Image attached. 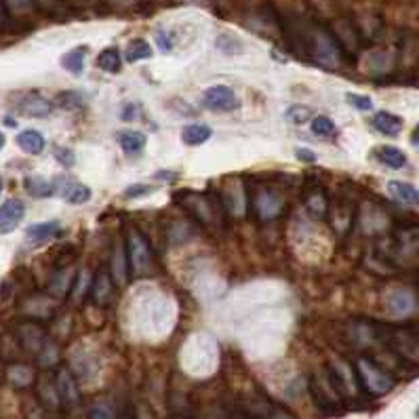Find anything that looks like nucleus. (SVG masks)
<instances>
[{
    "label": "nucleus",
    "instance_id": "obj_1",
    "mask_svg": "<svg viewBox=\"0 0 419 419\" xmlns=\"http://www.w3.org/2000/svg\"><path fill=\"white\" fill-rule=\"evenodd\" d=\"M354 371H356L360 388L369 396H384V394H388L394 388V377L369 356H360L356 360V369Z\"/></svg>",
    "mask_w": 419,
    "mask_h": 419
},
{
    "label": "nucleus",
    "instance_id": "obj_2",
    "mask_svg": "<svg viewBox=\"0 0 419 419\" xmlns=\"http://www.w3.org/2000/svg\"><path fill=\"white\" fill-rule=\"evenodd\" d=\"M127 257H129V272L133 277H140L143 272L150 270L152 266V249L145 241V236L138 232V230H131L129 232V238H127Z\"/></svg>",
    "mask_w": 419,
    "mask_h": 419
},
{
    "label": "nucleus",
    "instance_id": "obj_3",
    "mask_svg": "<svg viewBox=\"0 0 419 419\" xmlns=\"http://www.w3.org/2000/svg\"><path fill=\"white\" fill-rule=\"evenodd\" d=\"M177 198V202L186 209V211H190L196 219H200V221H205V224H215V219H217V215L219 213H215L217 209L213 207V202H211V198H207V196H202V194H190V192H177L175 194Z\"/></svg>",
    "mask_w": 419,
    "mask_h": 419
},
{
    "label": "nucleus",
    "instance_id": "obj_4",
    "mask_svg": "<svg viewBox=\"0 0 419 419\" xmlns=\"http://www.w3.org/2000/svg\"><path fill=\"white\" fill-rule=\"evenodd\" d=\"M55 388L59 394V403L63 409L72 411L80 405V390H78V382L74 377V373L68 367L57 369L55 373Z\"/></svg>",
    "mask_w": 419,
    "mask_h": 419
},
{
    "label": "nucleus",
    "instance_id": "obj_5",
    "mask_svg": "<svg viewBox=\"0 0 419 419\" xmlns=\"http://www.w3.org/2000/svg\"><path fill=\"white\" fill-rule=\"evenodd\" d=\"M53 194H57L70 205H85L91 200V190L68 175H59L53 179Z\"/></svg>",
    "mask_w": 419,
    "mask_h": 419
},
{
    "label": "nucleus",
    "instance_id": "obj_6",
    "mask_svg": "<svg viewBox=\"0 0 419 419\" xmlns=\"http://www.w3.org/2000/svg\"><path fill=\"white\" fill-rule=\"evenodd\" d=\"M251 202H253V209L257 213V217L262 221H270L274 219L282 209V196L279 192H274L272 188L264 186V188H257L253 194H251Z\"/></svg>",
    "mask_w": 419,
    "mask_h": 419
},
{
    "label": "nucleus",
    "instance_id": "obj_7",
    "mask_svg": "<svg viewBox=\"0 0 419 419\" xmlns=\"http://www.w3.org/2000/svg\"><path fill=\"white\" fill-rule=\"evenodd\" d=\"M312 53L316 57V61H320L322 66H339L341 61V49L339 42L324 30H318L314 34V44H312Z\"/></svg>",
    "mask_w": 419,
    "mask_h": 419
},
{
    "label": "nucleus",
    "instance_id": "obj_8",
    "mask_svg": "<svg viewBox=\"0 0 419 419\" xmlns=\"http://www.w3.org/2000/svg\"><path fill=\"white\" fill-rule=\"evenodd\" d=\"M310 392H312V399L314 403L320 407V409H333L341 403V394L337 392V388L333 386L329 373L327 375H314L312 382H310Z\"/></svg>",
    "mask_w": 419,
    "mask_h": 419
},
{
    "label": "nucleus",
    "instance_id": "obj_9",
    "mask_svg": "<svg viewBox=\"0 0 419 419\" xmlns=\"http://www.w3.org/2000/svg\"><path fill=\"white\" fill-rule=\"evenodd\" d=\"M202 104H205V108H209L213 112H230V110H236L241 106V99L236 97V93L230 87L215 85V87H209L205 91Z\"/></svg>",
    "mask_w": 419,
    "mask_h": 419
},
{
    "label": "nucleus",
    "instance_id": "obj_10",
    "mask_svg": "<svg viewBox=\"0 0 419 419\" xmlns=\"http://www.w3.org/2000/svg\"><path fill=\"white\" fill-rule=\"evenodd\" d=\"M17 335H19V344H21L28 352H32L34 356H38V354L42 352V348L49 344L44 329H42L40 324H36V322H23V324L19 327Z\"/></svg>",
    "mask_w": 419,
    "mask_h": 419
},
{
    "label": "nucleus",
    "instance_id": "obj_11",
    "mask_svg": "<svg viewBox=\"0 0 419 419\" xmlns=\"http://www.w3.org/2000/svg\"><path fill=\"white\" fill-rule=\"evenodd\" d=\"M25 205L19 198H8L0 205V234H11L23 219Z\"/></svg>",
    "mask_w": 419,
    "mask_h": 419
},
{
    "label": "nucleus",
    "instance_id": "obj_12",
    "mask_svg": "<svg viewBox=\"0 0 419 419\" xmlns=\"http://www.w3.org/2000/svg\"><path fill=\"white\" fill-rule=\"evenodd\" d=\"M245 413L251 419H297L289 409H284L282 405H277L272 401H268L266 396L257 399L253 405H249L245 409Z\"/></svg>",
    "mask_w": 419,
    "mask_h": 419
},
{
    "label": "nucleus",
    "instance_id": "obj_13",
    "mask_svg": "<svg viewBox=\"0 0 419 419\" xmlns=\"http://www.w3.org/2000/svg\"><path fill=\"white\" fill-rule=\"evenodd\" d=\"M112 280H114L112 272H108V270H99L95 274V279L91 280V297L102 308L110 305L114 299V282Z\"/></svg>",
    "mask_w": 419,
    "mask_h": 419
},
{
    "label": "nucleus",
    "instance_id": "obj_14",
    "mask_svg": "<svg viewBox=\"0 0 419 419\" xmlns=\"http://www.w3.org/2000/svg\"><path fill=\"white\" fill-rule=\"evenodd\" d=\"M17 108L23 116H30V119H47L53 112V104L49 99H44L42 95H36V93L25 95L19 102Z\"/></svg>",
    "mask_w": 419,
    "mask_h": 419
},
{
    "label": "nucleus",
    "instance_id": "obj_15",
    "mask_svg": "<svg viewBox=\"0 0 419 419\" xmlns=\"http://www.w3.org/2000/svg\"><path fill=\"white\" fill-rule=\"evenodd\" d=\"M303 205L305 209L310 211V215L314 217H324L329 213V198H327V192L320 188V186H312L310 190L303 192Z\"/></svg>",
    "mask_w": 419,
    "mask_h": 419
},
{
    "label": "nucleus",
    "instance_id": "obj_16",
    "mask_svg": "<svg viewBox=\"0 0 419 419\" xmlns=\"http://www.w3.org/2000/svg\"><path fill=\"white\" fill-rule=\"evenodd\" d=\"M329 217H331V226L337 234H346L350 232V226H352V207L348 202H335L333 207L329 205Z\"/></svg>",
    "mask_w": 419,
    "mask_h": 419
},
{
    "label": "nucleus",
    "instance_id": "obj_17",
    "mask_svg": "<svg viewBox=\"0 0 419 419\" xmlns=\"http://www.w3.org/2000/svg\"><path fill=\"white\" fill-rule=\"evenodd\" d=\"M59 221H40V224H32L28 226L25 230V238L32 243V245H42L47 243L49 238H53L57 232H59Z\"/></svg>",
    "mask_w": 419,
    "mask_h": 419
},
{
    "label": "nucleus",
    "instance_id": "obj_18",
    "mask_svg": "<svg viewBox=\"0 0 419 419\" xmlns=\"http://www.w3.org/2000/svg\"><path fill=\"white\" fill-rule=\"evenodd\" d=\"M373 127L379 133L388 135V138H396L403 131V119L396 116V114H392V112H377L373 116Z\"/></svg>",
    "mask_w": 419,
    "mask_h": 419
},
{
    "label": "nucleus",
    "instance_id": "obj_19",
    "mask_svg": "<svg viewBox=\"0 0 419 419\" xmlns=\"http://www.w3.org/2000/svg\"><path fill=\"white\" fill-rule=\"evenodd\" d=\"M15 143H17L25 154H32V156L40 154V152L44 150V145H47L44 135H42L40 131H36V129H25V131L17 133Z\"/></svg>",
    "mask_w": 419,
    "mask_h": 419
},
{
    "label": "nucleus",
    "instance_id": "obj_20",
    "mask_svg": "<svg viewBox=\"0 0 419 419\" xmlns=\"http://www.w3.org/2000/svg\"><path fill=\"white\" fill-rule=\"evenodd\" d=\"M388 194L403 202V205H411V207H419V190H415L411 183L405 181H390L388 183Z\"/></svg>",
    "mask_w": 419,
    "mask_h": 419
},
{
    "label": "nucleus",
    "instance_id": "obj_21",
    "mask_svg": "<svg viewBox=\"0 0 419 419\" xmlns=\"http://www.w3.org/2000/svg\"><path fill=\"white\" fill-rule=\"evenodd\" d=\"M87 53H89V47H76L72 51H68L66 55H61V68L68 70L70 74H83L85 70V59H87Z\"/></svg>",
    "mask_w": 419,
    "mask_h": 419
},
{
    "label": "nucleus",
    "instance_id": "obj_22",
    "mask_svg": "<svg viewBox=\"0 0 419 419\" xmlns=\"http://www.w3.org/2000/svg\"><path fill=\"white\" fill-rule=\"evenodd\" d=\"M213 135V129L209 125H202V123H192V125H186L183 131H181V141L186 145H200L205 141L211 140Z\"/></svg>",
    "mask_w": 419,
    "mask_h": 419
},
{
    "label": "nucleus",
    "instance_id": "obj_23",
    "mask_svg": "<svg viewBox=\"0 0 419 419\" xmlns=\"http://www.w3.org/2000/svg\"><path fill=\"white\" fill-rule=\"evenodd\" d=\"M129 277V257L127 251L121 243H116L114 247V255H112V279L116 280L119 284H125Z\"/></svg>",
    "mask_w": 419,
    "mask_h": 419
},
{
    "label": "nucleus",
    "instance_id": "obj_24",
    "mask_svg": "<svg viewBox=\"0 0 419 419\" xmlns=\"http://www.w3.org/2000/svg\"><path fill=\"white\" fill-rule=\"evenodd\" d=\"M28 194L32 198H49L53 196V181L44 179L42 175H28L25 181H23Z\"/></svg>",
    "mask_w": 419,
    "mask_h": 419
},
{
    "label": "nucleus",
    "instance_id": "obj_25",
    "mask_svg": "<svg viewBox=\"0 0 419 419\" xmlns=\"http://www.w3.org/2000/svg\"><path fill=\"white\" fill-rule=\"evenodd\" d=\"M116 141L119 145L127 152V154H140L145 147V135L141 131H133V129H125L121 133H116Z\"/></svg>",
    "mask_w": 419,
    "mask_h": 419
},
{
    "label": "nucleus",
    "instance_id": "obj_26",
    "mask_svg": "<svg viewBox=\"0 0 419 419\" xmlns=\"http://www.w3.org/2000/svg\"><path fill=\"white\" fill-rule=\"evenodd\" d=\"M97 68L108 72V74H116L123 68V59H121V51L116 47H108L97 55Z\"/></svg>",
    "mask_w": 419,
    "mask_h": 419
},
{
    "label": "nucleus",
    "instance_id": "obj_27",
    "mask_svg": "<svg viewBox=\"0 0 419 419\" xmlns=\"http://www.w3.org/2000/svg\"><path fill=\"white\" fill-rule=\"evenodd\" d=\"M38 396H40L42 407H47L51 411H55V409L61 407L59 394H57V388H55V379L53 382L51 379H40V384H38Z\"/></svg>",
    "mask_w": 419,
    "mask_h": 419
},
{
    "label": "nucleus",
    "instance_id": "obj_28",
    "mask_svg": "<svg viewBox=\"0 0 419 419\" xmlns=\"http://www.w3.org/2000/svg\"><path fill=\"white\" fill-rule=\"evenodd\" d=\"M377 158H379V162H384V164L390 166V169H403V166L407 164L405 152L399 150V147H392V145L379 147V150H377Z\"/></svg>",
    "mask_w": 419,
    "mask_h": 419
},
{
    "label": "nucleus",
    "instance_id": "obj_29",
    "mask_svg": "<svg viewBox=\"0 0 419 419\" xmlns=\"http://www.w3.org/2000/svg\"><path fill=\"white\" fill-rule=\"evenodd\" d=\"M152 57V47L147 44V40L143 38H135L127 44V51H125V59L129 63H135L141 59H150Z\"/></svg>",
    "mask_w": 419,
    "mask_h": 419
},
{
    "label": "nucleus",
    "instance_id": "obj_30",
    "mask_svg": "<svg viewBox=\"0 0 419 419\" xmlns=\"http://www.w3.org/2000/svg\"><path fill=\"white\" fill-rule=\"evenodd\" d=\"M8 379L17 388H28L34 382V371L28 365H13L8 369Z\"/></svg>",
    "mask_w": 419,
    "mask_h": 419
},
{
    "label": "nucleus",
    "instance_id": "obj_31",
    "mask_svg": "<svg viewBox=\"0 0 419 419\" xmlns=\"http://www.w3.org/2000/svg\"><path fill=\"white\" fill-rule=\"evenodd\" d=\"M284 116H286V121L293 123V125H303V123H308V121L314 119V110L308 108V106H291V108L284 112Z\"/></svg>",
    "mask_w": 419,
    "mask_h": 419
},
{
    "label": "nucleus",
    "instance_id": "obj_32",
    "mask_svg": "<svg viewBox=\"0 0 419 419\" xmlns=\"http://www.w3.org/2000/svg\"><path fill=\"white\" fill-rule=\"evenodd\" d=\"M89 419H116V409L110 401H97L89 411Z\"/></svg>",
    "mask_w": 419,
    "mask_h": 419
},
{
    "label": "nucleus",
    "instance_id": "obj_33",
    "mask_svg": "<svg viewBox=\"0 0 419 419\" xmlns=\"http://www.w3.org/2000/svg\"><path fill=\"white\" fill-rule=\"evenodd\" d=\"M312 133L318 138H331L335 133V123L329 116H316L312 119Z\"/></svg>",
    "mask_w": 419,
    "mask_h": 419
},
{
    "label": "nucleus",
    "instance_id": "obj_34",
    "mask_svg": "<svg viewBox=\"0 0 419 419\" xmlns=\"http://www.w3.org/2000/svg\"><path fill=\"white\" fill-rule=\"evenodd\" d=\"M57 106L63 108V110H78L83 106V97L76 91H63L57 97Z\"/></svg>",
    "mask_w": 419,
    "mask_h": 419
},
{
    "label": "nucleus",
    "instance_id": "obj_35",
    "mask_svg": "<svg viewBox=\"0 0 419 419\" xmlns=\"http://www.w3.org/2000/svg\"><path fill=\"white\" fill-rule=\"evenodd\" d=\"M156 192V186H150V183H133L129 186L123 194L125 198H141V196H147V194H154Z\"/></svg>",
    "mask_w": 419,
    "mask_h": 419
},
{
    "label": "nucleus",
    "instance_id": "obj_36",
    "mask_svg": "<svg viewBox=\"0 0 419 419\" xmlns=\"http://www.w3.org/2000/svg\"><path fill=\"white\" fill-rule=\"evenodd\" d=\"M154 40H156L160 53H171L173 51V38H171V34L164 28L154 30Z\"/></svg>",
    "mask_w": 419,
    "mask_h": 419
},
{
    "label": "nucleus",
    "instance_id": "obj_37",
    "mask_svg": "<svg viewBox=\"0 0 419 419\" xmlns=\"http://www.w3.org/2000/svg\"><path fill=\"white\" fill-rule=\"evenodd\" d=\"M346 102H348L350 106H354L356 110H360V112H367V110H371V108H373L371 97H367V95H358V93H348V95H346Z\"/></svg>",
    "mask_w": 419,
    "mask_h": 419
},
{
    "label": "nucleus",
    "instance_id": "obj_38",
    "mask_svg": "<svg viewBox=\"0 0 419 419\" xmlns=\"http://www.w3.org/2000/svg\"><path fill=\"white\" fill-rule=\"evenodd\" d=\"M53 156L59 164H63L66 169H72L74 162H76V154L70 150V147H55L53 150Z\"/></svg>",
    "mask_w": 419,
    "mask_h": 419
},
{
    "label": "nucleus",
    "instance_id": "obj_39",
    "mask_svg": "<svg viewBox=\"0 0 419 419\" xmlns=\"http://www.w3.org/2000/svg\"><path fill=\"white\" fill-rule=\"evenodd\" d=\"M6 6L13 13H28L34 8V0H6Z\"/></svg>",
    "mask_w": 419,
    "mask_h": 419
},
{
    "label": "nucleus",
    "instance_id": "obj_40",
    "mask_svg": "<svg viewBox=\"0 0 419 419\" xmlns=\"http://www.w3.org/2000/svg\"><path fill=\"white\" fill-rule=\"evenodd\" d=\"M295 156H297L301 162H308V164H314V162L318 160V156H316L314 152L305 150V147H297V150H295Z\"/></svg>",
    "mask_w": 419,
    "mask_h": 419
},
{
    "label": "nucleus",
    "instance_id": "obj_41",
    "mask_svg": "<svg viewBox=\"0 0 419 419\" xmlns=\"http://www.w3.org/2000/svg\"><path fill=\"white\" fill-rule=\"evenodd\" d=\"M135 110H138V106H125V112L121 114V119L123 121H138L140 114H135Z\"/></svg>",
    "mask_w": 419,
    "mask_h": 419
},
{
    "label": "nucleus",
    "instance_id": "obj_42",
    "mask_svg": "<svg viewBox=\"0 0 419 419\" xmlns=\"http://www.w3.org/2000/svg\"><path fill=\"white\" fill-rule=\"evenodd\" d=\"M154 179H164V181H173V179H177V173L175 171H158L156 175H154Z\"/></svg>",
    "mask_w": 419,
    "mask_h": 419
},
{
    "label": "nucleus",
    "instance_id": "obj_43",
    "mask_svg": "<svg viewBox=\"0 0 419 419\" xmlns=\"http://www.w3.org/2000/svg\"><path fill=\"white\" fill-rule=\"evenodd\" d=\"M411 143H413V145H419V127L413 131V135H411Z\"/></svg>",
    "mask_w": 419,
    "mask_h": 419
},
{
    "label": "nucleus",
    "instance_id": "obj_44",
    "mask_svg": "<svg viewBox=\"0 0 419 419\" xmlns=\"http://www.w3.org/2000/svg\"><path fill=\"white\" fill-rule=\"evenodd\" d=\"M4 135H2V133H0V150H2V147H4Z\"/></svg>",
    "mask_w": 419,
    "mask_h": 419
},
{
    "label": "nucleus",
    "instance_id": "obj_45",
    "mask_svg": "<svg viewBox=\"0 0 419 419\" xmlns=\"http://www.w3.org/2000/svg\"><path fill=\"white\" fill-rule=\"evenodd\" d=\"M2 19H4V11H2V4H0V23H2Z\"/></svg>",
    "mask_w": 419,
    "mask_h": 419
},
{
    "label": "nucleus",
    "instance_id": "obj_46",
    "mask_svg": "<svg viewBox=\"0 0 419 419\" xmlns=\"http://www.w3.org/2000/svg\"><path fill=\"white\" fill-rule=\"evenodd\" d=\"M0 194H2V179H0Z\"/></svg>",
    "mask_w": 419,
    "mask_h": 419
},
{
    "label": "nucleus",
    "instance_id": "obj_47",
    "mask_svg": "<svg viewBox=\"0 0 419 419\" xmlns=\"http://www.w3.org/2000/svg\"><path fill=\"white\" fill-rule=\"evenodd\" d=\"M173 419H190V418H173Z\"/></svg>",
    "mask_w": 419,
    "mask_h": 419
},
{
    "label": "nucleus",
    "instance_id": "obj_48",
    "mask_svg": "<svg viewBox=\"0 0 419 419\" xmlns=\"http://www.w3.org/2000/svg\"><path fill=\"white\" fill-rule=\"evenodd\" d=\"M418 418H419V409H418Z\"/></svg>",
    "mask_w": 419,
    "mask_h": 419
}]
</instances>
